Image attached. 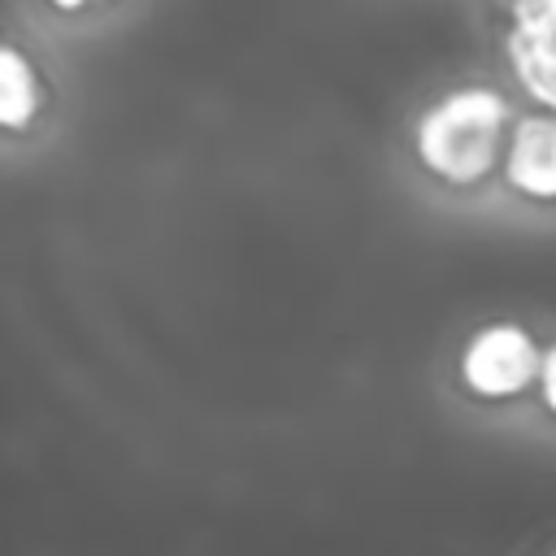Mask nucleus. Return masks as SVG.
Instances as JSON below:
<instances>
[{
	"label": "nucleus",
	"instance_id": "1",
	"mask_svg": "<svg viewBox=\"0 0 556 556\" xmlns=\"http://www.w3.org/2000/svg\"><path fill=\"white\" fill-rule=\"evenodd\" d=\"M500 126H504V100L486 87H465V91H452L447 100H439L421 117L417 148H421L426 165L465 182L491 165Z\"/></svg>",
	"mask_w": 556,
	"mask_h": 556
},
{
	"label": "nucleus",
	"instance_id": "2",
	"mask_svg": "<svg viewBox=\"0 0 556 556\" xmlns=\"http://www.w3.org/2000/svg\"><path fill=\"white\" fill-rule=\"evenodd\" d=\"M539 369V348L521 326H486L465 348V378L486 395H508Z\"/></svg>",
	"mask_w": 556,
	"mask_h": 556
},
{
	"label": "nucleus",
	"instance_id": "3",
	"mask_svg": "<svg viewBox=\"0 0 556 556\" xmlns=\"http://www.w3.org/2000/svg\"><path fill=\"white\" fill-rule=\"evenodd\" d=\"M513 65L530 96L556 109V0L543 4H521L513 13V35H508Z\"/></svg>",
	"mask_w": 556,
	"mask_h": 556
},
{
	"label": "nucleus",
	"instance_id": "4",
	"mask_svg": "<svg viewBox=\"0 0 556 556\" xmlns=\"http://www.w3.org/2000/svg\"><path fill=\"white\" fill-rule=\"evenodd\" d=\"M508 178L521 191L556 195V117H526L508 148Z\"/></svg>",
	"mask_w": 556,
	"mask_h": 556
},
{
	"label": "nucleus",
	"instance_id": "5",
	"mask_svg": "<svg viewBox=\"0 0 556 556\" xmlns=\"http://www.w3.org/2000/svg\"><path fill=\"white\" fill-rule=\"evenodd\" d=\"M35 109V78L13 48H0V122H26Z\"/></svg>",
	"mask_w": 556,
	"mask_h": 556
},
{
	"label": "nucleus",
	"instance_id": "6",
	"mask_svg": "<svg viewBox=\"0 0 556 556\" xmlns=\"http://www.w3.org/2000/svg\"><path fill=\"white\" fill-rule=\"evenodd\" d=\"M543 395L556 408V348H547V356H543Z\"/></svg>",
	"mask_w": 556,
	"mask_h": 556
}]
</instances>
